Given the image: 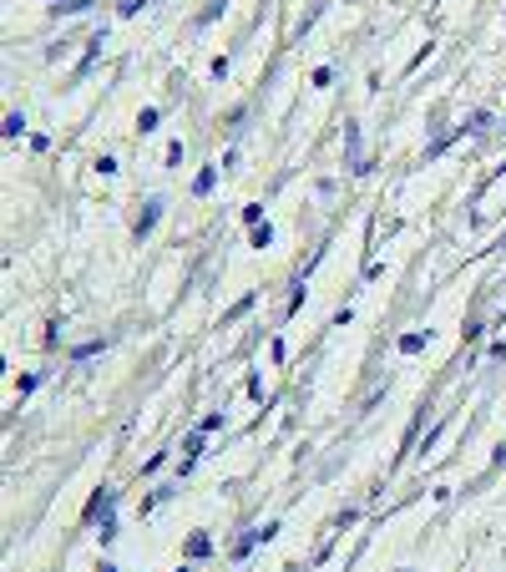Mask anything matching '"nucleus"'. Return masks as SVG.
Wrapping results in <instances>:
<instances>
[{"label":"nucleus","mask_w":506,"mask_h":572,"mask_svg":"<svg viewBox=\"0 0 506 572\" xmlns=\"http://www.w3.org/2000/svg\"><path fill=\"white\" fill-rule=\"evenodd\" d=\"M137 127H143V133H152V127H158V107H147L143 117H137Z\"/></svg>","instance_id":"nucleus-9"},{"label":"nucleus","mask_w":506,"mask_h":572,"mask_svg":"<svg viewBox=\"0 0 506 572\" xmlns=\"http://www.w3.org/2000/svg\"><path fill=\"white\" fill-rule=\"evenodd\" d=\"M269 244H274V228H269V223H259V228H254V249H269Z\"/></svg>","instance_id":"nucleus-4"},{"label":"nucleus","mask_w":506,"mask_h":572,"mask_svg":"<svg viewBox=\"0 0 506 572\" xmlns=\"http://www.w3.org/2000/svg\"><path fill=\"white\" fill-rule=\"evenodd\" d=\"M26 133V117H21V112H11V117H5V137H21Z\"/></svg>","instance_id":"nucleus-6"},{"label":"nucleus","mask_w":506,"mask_h":572,"mask_svg":"<svg viewBox=\"0 0 506 572\" xmlns=\"http://www.w3.org/2000/svg\"><path fill=\"white\" fill-rule=\"evenodd\" d=\"M400 350H405V355H420V350H425V335H405Z\"/></svg>","instance_id":"nucleus-7"},{"label":"nucleus","mask_w":506,"mask_h":572,"mask_svg":"<svg viewBox=\"0 0 506 572\" xmlns=\"http://www.w3.org/2000/svg\"><path fill=\"white\" fill-rule=\"evenodd\" d=\"M208 547H213L208 537H193V543H188V558H208Z\"/></svg>","instance_id":"nucleus-8"},{"label":"nucleus","mask_w":506,"mask_h":572,"mask_svg":"<svg viewBox=\"0 0 506 572\" xmlns=\"http://www.w3.org/2000/svg\"><path fill=\"white\" fill-rule=\"evenodd\" d=\"M218 15H223V0H208V5H202V15H198V26H208V21H218Z\"/></svg>","instance_id":"nucleus-5"},{"label":"nucleus","mask_w":506,"mask_h":572,"mask_svg":"<svg viewBox=\"0 0 506 572\" xmlns=\"http://www.w3.org/2000/svg\"><path fill=\"white\" fill-rule=\"evenodd\" d=\"M143 5H152V0H122V15H137Z\"/></svg>","instance_id":"nucleus-10"},{"label":"nucleus","mask_w":506,"mask_h":572,"mask_svg":"<svg viewBox=\"0 0 506 572\" xmlns=\"http://www.w3.org/2000/svg\"><path fill=\"white\" fill-rule=\"evenodd\" d=\"M274 522H269V527H254V532H244V537H238V547H233V558H244V552H254V547L259 543H269V537H274Z\"/></svg>","instance_id":"nucleus-1"},{"label":"nucleus","mask_w":506,"mask_h":572,"mask_svg":"<svg viewBox=\"0 0 506 572\" xmlns=\"http://www.w3.org/2000/svg\"><path fill=\"white\" fill-rule=\"evenodd\" d=\"M213 183H218V173H213V167H202L198 183H193V192H213Z\"/></svg>","instance_id":"nucleus-3"},{"label":"nucleus","mask_w":506,"mask_h":572,"mask_svg":"<svg viewBox=\"0 0 506 572\" xmlns=\"http://www.w3.org/2000/svg\"><path fill=\"white\" fill-rule=\"evenodd\" d=\"M158 213H162V203H147L143 208V219H137V238H147L152 228H158Z\"/></svg>","instance_id":"nucleus-2"}]
</instances>
